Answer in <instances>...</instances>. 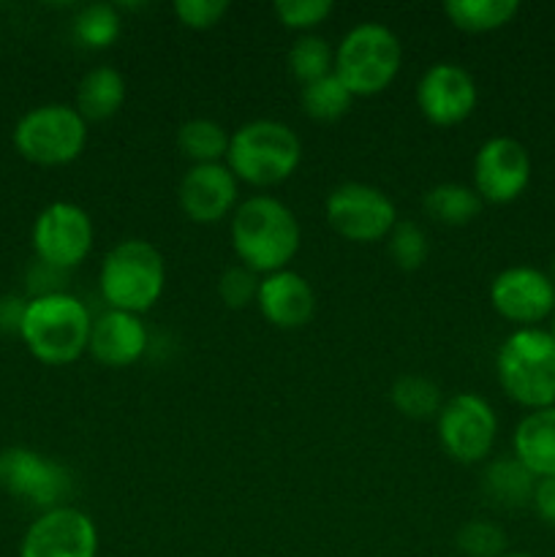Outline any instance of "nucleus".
<instances>
[{
  "label": "nucleus",
  "mask_w": 555,
  "mask_h": 557,
  "mask_svg": "<svg viewBox=\"0 0 555 557\" xmlns=\"http://www.w3.org/2000/svg\"><path fill=\"white\" fill-rule=\"evenodd\" d=\"M457 549L466 557H504L506 533L490 520H471L457 531Z\"/></svg>",
  "instance_id": "30"
},
{
  "label": "nucleus",
  "mask_w": 555,
  "mask_h": 557,
  "mask_svg": "<svg viewBox=\"0 0 555 557\" xmlns=\"http://www.w3.org/2000/svg\"><path fill=\"white\" fill-rule=\"evenodd\" d=\"M303 161V141L292 125L281 120H248L232 134L226 152V166L239 183L254 188L281 185L297 172Z\"/></svg>",
  "instance_id": "3"
},
{
  "label": "nucleus",
  "mask_w": 555,
  "mask_h": 557,
  "mask_svg": "<svg viewBox=\"0 0 555 557\" xmlns=\"http://www.w3.org/2000/svg\"><path fill=\"white\" fill-rule=\"evenodd\" d=\"M484 201L473 190V185L462 183H441L424 194L422 207L435 223L444 226H466L482 212Z\"/></svg>",
  "instance_id": "22"
},
{
  "label": "nucleus",
  "mask_w": 555,
  "mask_h": 557,
  "mask_svg": "<svg viewBox=\"0 0 555 557\" xmlns=\"http://www.w3.org/2000/svg\"><path fill=\"white\" fill-rule=\"evenodd\" d=\"M20 557H98V528L76 506L41 511L22 539Z\"/></svg>",
  "instance_id": "13"
},
{
  "label": "nucleus",
  "mask_w": 555,
  "mask_h": 557,
  "mask_svg": "<svg viewBox=\"0 0 555 557\" xmlns=\"http://www.w3.org/2000/svg\"><path fill=\"white\" fill-rule=\"evenodd\" d=\"M272 11L283 27L305 36V33H313L321 22L330 20L335 3L332 0H278Z\"/></svg>",
  "instance_id": "31"
},
{
  "label": "nucleus",
  "mask_w": 555,
  "mask_h": 557,
  "mask_svg": "<svg viewBox=\"0 0 555 557\" xmlns=\"http://www.w3.org/2000/svg\"><path fill=\"white\" fill-rule=\"evenodd\" d=\"M98 288L109 310L141 315L161 299L166 288V261L147 239H123L103 256Z\"/></svg>",
  "instance_id": "4"
},
{
  "label": "nucleus",
  "mask_w": 555,
  "mask_h": 557,
  "mask_svg": "<svg viewBox=\"0 0 555 557\" xmlns=\"http://www.w3.org/2000/svg\"><path fill=\"white\" fill-rule=\"evenodd\" d=\"M0 487L25 504L49 511L63 506L71 476L60 462L25 446H11L0 451Z\"/></svg>",
  "instance_id": "11"
},
{
  "label": "nucleus",
  "mask_w": 555,
  "mask_h": 557,
  "mask_svg": "<svg viewBox=\"0 0 555 557\" xmlns=\"http://www.w3.org/2000/svg\"><path fill=\"white\" fill-rule=\"evenodd\" d=\"M147 343L150 335L141 315L107 308L92 319L87 351L103 368H131L147 354Z\"/></svg>",
  "instance_id": "17"
},
{
  "label": "nucleus",
  "mask_w": 555,
  "mask_h": 557,
  "mask_svg": "<svg viewBox=\"0 0 555 557\" xmlns=\"http://www.w3.org/2000/svg\"><path fill=\"white\" fill-rule=\"evenodd\" d=\"M261 277L245 264H232L218 277V297L229 310H245L248 305H256L259 297Z\"/></svg>",
  "instance_id": "32"
},
{
  "label": "nucleus",
  "mask_w": 555,
  "mask_h": 557,
  "mask_svg": "<svg viewBox=\"0 0 555 557\" xmlns=\"http://www.w3.org/2000/svg\"><path fill=\"white\" fill-rule=\"evenodd\" d=\"M324 212L332 232L357 245L381 243L397 223L395 201L368 183H341L332 188Z\"/></svg>",
  "instance_id": "8"
},
{
  "label": "nucleus",
  "mask_w": 555,
  "mask_h": 557,
  "mask_svg": "<svg viewBox=\"0 0 555 557\" xmlns=\"http://www.w3.org/2000/svg\"><path fill=\"white\" fill-rule=\"evenodd\" d=\"M232 248L256 275L288 270L303 245V228L288 205L275 196H250L232 212Z\"/></svg>",
  "instance_id": "1"
},
{
  "label": "nucleus",
  "mask_w": 555,
  "mask_h": 557,
  "mask_svg": "<svg viewBox=\"0 0 555 557\" xmlns=\"http://www.w3.org/2000/svg\"><path fill=\"white\" fill-rule=\"evenodd\" d=\"M439 441L452 460L473 466L490 457L498 435V417L484 397L460 392L444 400L435 417Z\"/></svg>",
  "instance_id": "9"
},
{
  "label": "nucleus",
  "mask_w": 555,
  "mask_h": 557,
  "mask_svg": "<svg viewBox=\"0 0 555 557\" xmlns=\"http://www.w3.org/2000/svg\"><path fill=\"white\" fill-rule=\"evenodd\" d=\"M479 92L471 71L457 63H435L419 76L417 107L428 123L439 128L460 125L477 109Z\"/></svg>",
  "instance_id": "15"
},
{
  "label": "nucleus",
  "mask_w": 555,
  "mask_h": 557,
  "mask_svg": "<svg viewBox=\"0 0 555 557\" xmlns=\"http://www.w3.org/2000/svg\"><path fill=\"white\" fill-rule=\"evenodd\" d=\"M403 63V44L381 22H359L335 47V76L354 98L384 92Z\"/></svg>",
  "instance_id": "6"
},
{
  "label": "nucleus",
  "mask_w": 555,
  "mask_h": 557,
  "mask_svg": "<svg viewBox=\"0 0 555 557\" xmlns=\"http://www.w3.org/2000/svg\"><path fill=\"white\" fill-rule=\"evenodd\" d=\"M515 457L536 479L555 476V406L528 411L515 428Z\"/></svg>",
  "instance_id": "19"
},
{
  "label": "nucleus",
  "mask_w": 555,
  "mask_h": 557,
  "mask_svg": "<svg viewBox=\"0 0 555 557\" xmlns=\"http://www.w3.org/2000/svg\"><path fill=\"white\" fill-rule=\"evenodd\" d=\"M229 0H177L174 14L190 30H210L229 14Z\"/></svg>",
  "instance_id": "33"
},
{
  "label": "nucleus",
  "mask_w": 555,
  "mask_h": 557,
  "mask_svg": "<svg viewBox=\"0 0 555 557\" xmlns=\"http://www.w3.org/2000/svg\"><path fill=\"white\" fill-rule=\"evenodd\" d=\"M256 308L278 330H299L316 313V292L308 277L294 270L264 275L259 283Z\"/></svg>",
  "instance_id": "18"
},
{
  "label": "nucleus",
  "mask_w": 555,
  "mask_h": 557,
  "mask_svg": "<svg viewBox=\"0 0 555 557\" xmlns=\"http://www.w3.org/2000/svg\"><path fill=\"white\" fill-rule=\"evenodd\" d=\"M239 180L226 163H199L183 174L177 188L180 210L194 223H218L239 205Z\"/></svg>",
  "instance_id": "16"
},
{
  "label": "nucleus",
  "mask_w": 555,
  "mask_h": 557,
  "mask_svg": "<svg viewBox=\"0 0 555 557\" xmlns=\"http://www.w3.org/2000/svg\"><path fill=\"white\" fill-rule=\"evenodd\" d=\"M87 123L76 107L44 103L22 114L14 128V147L38 166H65L85 152Z\"/></svg>",
  "instance_id": "7"
},
{
  "label": "nucleus",
  "mask_w": 555,
  "mask_h": 557,
  "mask_svg": "<svg viewBox=\"0 0 555 557\" xmlns=\"http://www.w3.org/2000/svg\"><path fill=\"white\" fill-rule=\"evenodd\" d=\"M536 484L539 479L515 455L498 457V460L484 468V495L495 506H504V509H520V506L531 504Z\"/></svg>",
  "instance_id": "21"
},
{
  "label": "nucleus",
  "mask_w": 555,
  "mask_h": 557,
  "mask_svg": "<svg viewBox=\"0 0 555 557\" xmlns=\"http://www.w3.org/2000/svg\"><path fill=\"white\" fill-rule=\"evenodd\" d=\"M229 141H232V134L210 117L185 120L177 128V147L188 158L190 166H199V163H223L226 161Z\"/></svg>",
  "instance_id": "23"
},
{
  "label": "nucleus",
  "mask_w": 555,
  "mask_h": 557,
  "mask_svg": "<svg viewBox=\"0 0 555 557\" xmlns=\"http://www.w3.org/2000/svg\"><path fill=\"white\" fill-rule=\"evenodd\" d=\"M123 33L118 5L90 3L74 16V38L87 49H107Z\"/></svg>",
  "instance_id": "28"
},
{
  "label": "nucleus",
  "mask_w": 555,
  "mask_h": 557,
  "mask_svg": "<svg viewBox=\"0 0 555 557\" xmlns=\"http://www.w3.org/2000/svg\"><path fill=\"white\" fill-rule=\"evenodd\" d=\"M286 63L288 74L299 85H310V82L332 74V69H335V49L319 33H305V36H297V41L292 44Z\"/></svg>",
  "instance_id": "26"
},
{
  "label": "nucleus",
  "mask_w": 555,
  "mask_h": 557,
  "mask_svg": "<svg viewBox=\"0 0 555 557\" xmlns=\"http://www.w3.org/2000/svg\"><path fill=\"white\" fill-rule=\"evenodd\" d=\"M490 305L501 319L528 330L555 313V286L536 267H506L490 283Z\"/></svg>",
  "instance_id": "14"
},
{
  "label": "nucleus",
  "mask_w": 555,
  "mask_h": 557,
  "mask_svg": "<svg viewBox=\"0 0 555 557\" xmlns=\"http://www.w3.org/2000/svg\"><path fill=\"white\" fill-rule=\"evenodd\" d=\"M533 509H536L539 520L555 528V476L539 479L536 493H533Z\"/></svg>",
  "instance_id": "34"
},
{
  "label": "nucleus",
  "mask_w": 555,
  "mask_h": 557,
  "mask_svg": "<svg viewBox=\"0 0 555 557\" xmlns=\"http://www.w3.org/2000/svg\"><path fill=\"white\" fill-rule=\"evenodd\" d=\"M495 375L506 397L528 411L555 406V337L550 330H515L495 354Z\"/></svg>",
  "instance_id": "5"
},
{
  "label": "nucleus",
  "mask_w": 555,
  "mask_h": 557,
  "mask_svg": "<svg viewBox=\"0 0 555 557\" xmlns=\"http://www.w3.org/2000/svg\"><path fill=\"white\" fill-rule=\"evenodd\" d=\"M92 221L74 201H54L33 223V250L44 267L65 272L79 267L92 250Z\"/></svg>",
  "instance_id": "10"
},
{
  "label": "nucleus",
  "mask_w": 555,
  "mask_h": 557,
  "mask_svg": "<svg viewBox=\"0 0 555 557\" xmlns=\"http://www.w3.org/2000/svg\"><path fill=\"white\" fill-rule=\"evenodd\" d=\"M520 11L517 0H446L444 14L457 30L490 33L509 25Z\"/></svg>",
  "instance_id": "24"
},
{
  "label": "nucleus",
  "mask_w": 555,
  "mask_h": 557,
  "mask_svg": "<svg viewBox=\"0 0 555 557\" xmlns=\"http://www.w3.org/2000/svg\"><path fill=\"white\" fill-rule=\"evenodd\" d=\"M390 243V256L403 272H414L428 261L430 239L428 232L417 221H397L395 228L386 237Z\"/></svg>",
  "instance_id": "29"
},
{
  "label": "nucleus",
  "mask_w": 555,
  "mask_h": 557,
  "mask_svg": "<svg viewBox=\"0 0 555 557\" xmlns=\"http://www.w3.org/2000/svg\"><path fill=\"white\" fill-rule=\"evenodd\" d=\"M504 557H533V555H528V553H509V555H504Z\"/></svg>",
  "instance_id": "36"
},
{
  "label": "nucleus",
  "mask_w": 555,
  "mask_h": 557,
  "mask_svg": "<svg viewBox=\"0 0 555 557\" xmlns=\"http://www.w3.org/2000/svg\"><path fill=\"white\" fill-rule=\"evenodd\" d=\"M547 277H550V283H553V286H555V256H553V259H550V267H547Z\"/></svg>",
  "instance_id": "35"
},
{
  "label": "nucleus",
  "mask_w": 555,
  "mask_h": 557,
  "mask_svg": "<svg viewBox=\"0 0 555 557\" xmlns=\"http://www.w3.org/2000/svg\"><path fill=\"white\" fill-rule=\"evenodd\" d=\"M125 76L112 65H96L87 71L76 87V112L85 117V123H101L114 117L125 103Z\"/></svg>",
  "instance_id": "20"
},
{
  "label": "nucleus",
  "mask_w": 555,
  "mask_h": 557,
  "mask_svg": "<svg viewBox=\"0 0 555 557\" xmlns=\"http://www.w3.org/2000/svg\"><path fill=\"white\" fill-rule=\"evenodd\" d=\"M531 183V156L511 136H493L473 156V190L488 205L520 199Z\"/></svg>",
  "instance_id": "12"
},
{
  "label": "nucleus",
  "mask_w": 555,
  "mask_h": 557,
  "mask_svg": "<svg viewBox=\"0 0 555 557\" xmlns=\"http://www.w3.org/2000/svg\"><path fill=\"white\" fill-rule=\"evenodd\" d=\"M92 315L79 297L69 292H44L25 302L20 337L27 351L44 364H71L87 351Z\"/></svg>",
  "instance_id": "2"
},
{
  "label": "nucleus",
  "mask_w": 555,
  "mask_h": 557,
  "mask_svg": "<svg viewBox=\"0 0 555 557\" xmlns=\"http://www.w3.org/2000/svg\"><path fill=\"white\" fill-rule=\"evenodd\" d=\"M550 319H553V326H550V335H553V337H555V313H553V315H550Z\"/></svg>",
  "instance_id": "37"
},
{
  "label": "nucleus",
  "mask_w": 555,
  "mask_h": 557,
  "mask_svg": "<svg viewBox=\"0 0 555 557\" xmlns=\"http://www.w3.org/2000/svg\"><path fill=\"white\" fill-rule=\"evenodd\" d=\"M390 397L392 406H395L403 417L419 419V422L430 417H439L441 406H444L439 384L417 373L400 375V379L392 384Z\"/></svg>",
  "instance_id": "27"
},
{
  "label": "nucleus",
  "mask_w": 555,
  "mask_h": 557,
  "mask_svg": "<svg viewBox=\"0 0 555 557\" xmlns=\"http://www.w3.org/2000/svg\"><path fill=\"white\" fill-rule=\"evenodd\" d=\"M357 98L351 96L346 85L335 76V71L321 79L310 82V85L299 87V103H303V112L308 114L316 123H335L343 114H348V109L354 107Z\"/></svg>",
  "instance_id": "25"
}]
</instances>
